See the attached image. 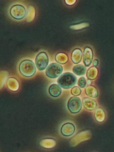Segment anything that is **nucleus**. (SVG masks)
<instances>
[{
	"label": "nucleus",
	"instance_id": "2",
	"mask_svg": "<svg viewBox=\"0 0 114 152\" xmlns=\"http://www.w3.org/2000/svg\"><path fill=\"white\" fill-rule=\"evenodd\" d=\"M77 78L72 73L66 72L58 78V83L60 86L64 89L71 88L77 82Z\"/></svg>",
	"mask_w": 114,
	"mask_h": 152
},
{
	"label": "nucleus",
	"instance_id": "10",
	"mask_svg": "<svg viewBox=\"0 0 114 152\" xmlns=\"http://www.w3.org/2000/svg\"><path fill=\"white\" fill-rule=\"evenodd\" d=\"M62 89L57 84H55L51 85L49 88V93L50 96L53 97H58L61 95Z\"/></svg>",
	"mask_w": 114,
	"mask_h": 152
},
{
	"label": "nucleus",
	"instance_id": "8",
	"mask_svg": "<svg viewBox=\"0 0 114 152\" xmlns=\"http://www.w3.org/2000/svg\"><path fill=\"white\" fill-rule=\"evenodd\" d=\"M7 86L10 91L16 92L20 88V84L17 79L14 77H10L7 80Z\"/></svg>",
	"mask_w": 114,
	"mask_h": 152
},
{
	"label": "nucleus",
	"instance_id": "15",
	"mask_svg": "<svg viewBox=\"0 0 114 152\" xmlns=\"http://www.w3.org/2000/svg\"><path fill=\"white\" fill-rule=\"evenodd\" d=\"M81 91L78 87L75 86L72 88L71 91V93L74 96H78L80 94Z\"/></svg>",
	"mask_w": 114,
	"mask_h": 152
},
{
	"label": "nucleus",
	"instance_id": "14",
	"mask_svg": "<svg viewBox=\"0 0 114 152\" xmlns=\"http://www.w3.org/2000/svg\"><path fill=\"white\" fill-rule=\"evenodd\" d=\"M91 86L88 87L86 89V93L88 96L92 97H96L97 96V93L96 91L94 90Z\"/></svg>",
	"mask_w": 114,
	"mask_h": 152
},
{
	"label": "nucleus",
	"instance_id": "16",
	"mask_svg": "<svg viewBox=\"0 0 114 152\" xmlns=\"http://www.w3.org/2000/svg\"><path fill=\"white\" fill-rule=\"evenodd\" d=\"M79 86L81 88H85L86 85V81L85 78L81 77L79 80L78 83Z\"/></svg>",
	"mask_w": 114,
	"mask_h": 152
},
{
	"label": "nucleus",
	"instance_id": "12",
	"mask_svg": "<svg viewBox=\"0 0 114 152\" xmlns=\"http://www.w3.org/2000/svg\"><path fill=\"white\" fill-rule=\"evenodd\" d=\"M41 146L45 148H51L56 145L55 140L51 139H45L41 141L40 143Z\"/></svg>",
	"mask_w": 114,
	"mask_h": 152
},
{
	"label": "nucleus",
	"instance_id": "1",
	"mask_svg": "<svg viewBox=\"0 0 114 152\" xmlns=\"http://www.w3.org/2000/svg\"><path fill=\"white\" fill-rule=\"evenodd\" d=\"M20 74L26 77H30L34 75L36 72V66L34 62L29 59L24 60L19 66Z\"/></svg>",
	"mask_w": 114,
	"mask_h": 152
},
{
	"label": "nucleus",
	"instance_id": "4",
	"mask_svg": "<svg viewBox=\"0 0 114 152\" xmlns=\"http://www.w3.org/2000/svg\"><path fill=\"white\" fill-rule=\"evenodd\" d=\"M63 71L61 65L53 63L50 64L46 70V75L49 77L55 78L60 75Z\"/></svg>",
	"mask_w": 114,
	"mask_h": 152
},
{
	"label": "nucleus",
	"instance_id": "9",
	"mask_svg": "<svg viewBox=\"0 0 114 152\" xmlns=\"http://www.w3.org/2000/svg\"><path fill=\"white\" fill-rule=\"evenodd\" d=\"M83 103L84 107L86 109L88 110H92L95 109L96 107V103L95 100L86 98L83 100Z\"/></svg>",
	"mask_w": 114,
	"mask_h": 152
},
{
	"label": "nucleus",
	"instance_id": "3",
	"mask_svg": "<svg viewBox=\"0 0 114 152\" xmlns=\"http://www.w3.org/2000/svg\"><path fill=\"white\" fill-rule=\"evenodd\" d=\"M10 12L11 17L18 20L23 19L25 18L26 14V8L20 4L13 5L11 7Z\"/></svg>",
	"mask_w": 114,
	"mask_h": 152
},
{
	"label": "nucleus",
	"instance_id": "6",
	"mask_svg": "<svg viewBox=\"0 0 114 152\" xmlns=\"http://www.w3.org/2000/svg\"><path fill=\"white\" fill-rule=\"evenodd\" d=\"M49 58L47 54L44 52L39 53L36 59V66L38 69L43 70L45 69L48 66Z\"/></svg>",
	"mask_w": 114,
	"mask_h": 152
},
{
	"label": "nucleus",
	"instance_id": "11",
	"mask_svg": "<svg viewBox=\"0 0 114 152\" xmlns=\"http://www.w3.org/2000/svg\"><path fill=\"white\" fill-rule=\"evenodd\" d=\"M82 56V51L80 49H76L72 53V60L74 63L77 64L81 61Z\"/></svg>",
	"mask_w": 114,
	"mask_h": 152
},
{
	"label": "nucleus",
	"instance_id": "5",
	"mask_svg": "<svg viewBox=\"0 0 114 152\" xmlns=\"http://www.w3.org/2000/svg\"><path fill=\"white\" fill-rule=\"evenodd\" d=\"M82 103L79 98L73 96L69 99L67 103V107L70 112L72 113H77L82 108Z\"/></svg>",
	"mask_w": 114,
	"mask_h": 152
},
{
	"label": "nucleus",
	"instance_id": "13",
	"mask_svg": "<svg viewBox=\"0 0 114 152\" xmlns=\"http://www.w3.org/2000/svg\"><path fill=\"white\" fill-rule=\"evenodd\" d=\"M86 68L83 65H77L75 66L73 69V71L75 74L78 75H83L86 72Z\"/></svg>",
	"mask_w": 114,
	"mask_h": 152
},
{
	"label": "nucleus",
	"instance_id": "7",
	"mask_svg": "<svg viewBox=\"0 0 114 152\" xmlns=\"http://www.w3.org/2000/svg\"><path fill=\"white\" fill-rule=\"evenodd\" d=\"M75 131V127L71 123H66L62 126L61 132L65 137H69L74 134Z\"/></svg>",
	"mask_w": 114,
	"mask_h": 152
}]
</instances>
